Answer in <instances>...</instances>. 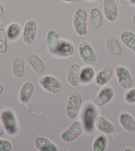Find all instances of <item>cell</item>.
I'll return each mask as SVG.
<instances>
[{"label":"cell","mask_w":135,"mask_h":151,"mask_svg":"<svg viewBox=\"0 0 135 151\" xmlns=\"http://www.w3.org/2000/svg\"><path fill=\"white\" fill-rule=\"evenodd\" d=\"M0 118L4 129L7 134L14 136L19 132V124L14 111L9 109H4L1 112Z\"/></svg>","instance_id":"6da1fadb"},{"label":"cell","mask_w":135,"mask_h":151,"mask_svg":"<svg viewBox=\"0 0 135 151\" xmlns=\"http://www.w3.org/2000/svg\"><path fill=\"white\" fill-rule=\"evenodd\" d=\"M97 116V109L95 104L91 103L85 104L82 112V122L84 125V129L87 132L91 133L93 132L95 127V121Z\"/></svg>","instance_id":"7a4b0ae2"},{"label":"cell","mask_w":135,"mask_h":151,"mask_svg":"<svg viewBox=\"0 0 135 151\" xmlns=\"http://www.w3.org/2000/svg\"><path fill=\"white\" fill-rule=\"evenodd\" d=\"M82 104V96L81 93L73 91L69 95L66 107V116L70 119H74L78 114Z\"/></svg>","instance_id":"3957f363"},{"label":"cell","mask_w":135,"mask_h":151,"mask_svg":"<svg viewBox=\"0 0 135 151\" xmlns=\"http://www.w3.org/2000/svg\"><path fill=\"white\" fill-rule=\"evenodd\" d=\"M87 12L84 9L78 8L74 13L73 18V27L75 32L80 36L87 35L88 30L87 26Z\"/></svg>","instance_id":"277c9868"},{"label":"cell","mask_w":135,"mask_h":151,"mask_svg":"<svg viewBox=\"0 0 135 151\" xmlns=\"http://www.w3.org/2000/svg\"><path fill=\"white\" fill-rule=\"evenodd\" d=\"M77 52L80 59L85 64L92 65L97 61V55L95 49L87 41H84L80 43L77 49Z\"/></svg>","instance_id":"5b68a950"},{"label":"cell","mask_w":135,"mask_h":151,"mask_svg":"<svg viewBox=\"0 0 135 151\" xmlns=\"http://www.w3.org/2000/svg\"><path fill=\"white\" fill-rule=\"evenodd\" d=\"M84 130L82 122L80 120H76L62 132L60 138L63 141L66 142H72L82 133Z\"/></svg>","instance_id":"8992f818"},{"label":"cell","mask_w":135,"mask_h":151,"mask_svg":"<svg viewBox=\"0 0 135 151\" xmlns=\"http://www.w3.org/2000/svg\"><path fill=\"white\" fill-rule=\"evenodd\" d=\"M38 84L46 91L53 94L59 93L62 89L61 82L51 75H46L41 77L38 81Z\"/></svg>","instance_id":"52a82bcc"},{"label":"cell","mask_w":135,"mask_h":151,"mask_svg":"<svg viewBox=\"0 0 135 151\" xmlns=\"http://www.w3.org/2000/svg\"><path fill=\"white\" fill-rule=\"evenodd\" d=\"M117 80L119 85L124 89L131 88L133 80L131 72L127 67L123 65L117 66L115 69Z\"/></svg>","instance_id":"ba28073f"},{"label":"cell","mask_w":135,"mask_h":151,"mask_svg":"<svg viewBox=\"0 0 135 151\" xmlns=\"http://www.w3.org/2000/svg\"><path fill=\"white\" fill-rule=\"evenodd\" d=\"M38 31L37 23L34 19H29L25 22L23 27V41L27 45H31L36 40Z\"/></svg>","instance_id":"9c48e42d"},{"label":"cell","mask_w":135,"mask_h":151,"mask_svg":"<svg viewBox=\"0 0 135 151\" xmlns=\"http://www.w3.org/2000/svg\"><path fill=\"white\" fill-rule=\"evenodd\" d=\"M115 92L114 88L111 86H104L99 91L94 99L93 103L95 106H102L107 105L113 99Z\"/></svg>","instance_id":"30bf717a"},{"label":"cell","mask_w":135,"mask_h":151,"mask_svg":"<svg viewBox=\"0 0 135 151\" xmlns=\"http://www.w3.org/2000/svg\"><path fill=\"white\" fill-rule=\"evenodd\" d=\"M74 52L75 47L73 43L66 40H60L53 55L60 58H68L73 55Z\"/></svg>","instance_id":"8fae6325"},{"label":"cell","mask_w":135,"mask_h":151,"mask_svg":"<svg viewBox=\"0 0 135 151\" xmlns=\"http://www.w3.org/2000/svg\"><path fill=\"white\" fill-rule=\"evenodd\" d=\"M103 10L105 19L109 22H114L117 19L119 11L115 0H103Z\"/></svg>","instance_id":"7c38bea8"},{"label":"cell","mask_w":135,"mask_h":151,"mask_svg":"<svg viewBox=\"0 0 135 151\" xmlns=\"http://www.w3.org/2000/svg\"><path fill=\"white\" fill-rule=\"evenodd\" d=\"M113 75V67L111 65L108 64L96 73L95 82L98 86H105L111 81Z\"/></svg>","instance_id":"4fadbf2b"},{"label":"cell","mask_w":135,"mask_h":151,"mask_svg":"<svg viewBox=\"0 0 135 151\" xmlns=\"http://www.w3.org/2000/svg\"><path fill=\"white\" fill-rule=\"evenodd\" d=\"M35 147L39 151H58V147L47 138L37 136L35 140Z\"/></svg>","instance_id":"5bb4252c"},{"label":"cell","mask_w":135,"mask_h":151,"mask_svg":"<svg viewBox=\"0 0 135 151\" xmlns=\"http://www.w3.org/2000/svg\"><path fill=\"white\" fill-rule=\"evenodd\" d=\"M95 127L105 134H112L115 131L113 123L103 116H97L95 121Z\"/></svg>","instance_id":"9a60e30c"},{"label":"cell","mask_w":135,"mask_h":151,"mask_svg":"<svg viewBox=\"0 0 135 151\" xmlns=\"http://www.w3.org/2000/svg\"><path fill=\"white\" fill-rule=\"evenodd\" d=\"M82 67L76 63L72 64L68 70L67 79L70 85L72 87H77L80 83V74Z\"/></svg>","instance_id":"2e32d148"},{"label":"cell","mask_w":135,"mask_h":151,"mask_svg":"<svg viewBox=\"0 0 135 151\" xmlns=\"http://www.w3.org/2000/svg\"><path fill=\"white\" fill-rule=\"evenodd\" d=\"M119 123L126 131L135 132V119L131 114L126 112H123L120 114L119 117Z\"/></svg>","instance_id":"e0dca14e"},{"label":"cell","mask_w":135,"mask_h":151,"mask_svg":"<svg viewBox=\"0 0 135 151\" xmlns=\"http://www.w3.org/2000/svg\"><path fill=\"white\" fill-rule=\"evenodd\" d=\"M27 60L34 71L37 73H42L45 69V65L41 57L35 53L28 55Z\"/></svg>","instance_id":"ac0fdd59"},{"label":"cell","mask_w":135,"mask_h":151,"mask_svg":"<svg viewBox=\"0 0 135 151\" xmlns=\"http://www.w3.org/2000/svg\"><path fill=\"white\" fill-rule=\"evenodd\" d=\"M11 70L14 76L17 78H21L25 73V62L23 57L17 56L13 60Z\"/></svg>","instance_id":"d6986e66"},{"label":"cell","mask_w":135,"mask_h":151,"mask_svg":"<svg viewBox=\"0 0 135 151\" xmlns=\"http://www.w3.org/2000/svg\"><path fill=\"white\" fill-rule=\"evenodd\" d=\"M95 75V69L92 66L87 65L81 69L80 74V81L84 85L90 84L94 80Z\"/></svg>","instance_id":"ffe728a7"},{"label":"cell","mask_w":135,"mask_h":151,"mask_svg":"<svg viewBox=\"0 0 135 151\" xmlns=\"http://www.w3.org/2000/svg\"><path fill=\"white\" fill-rule=\"evenodd\" d=\"M46 45H47V47L49 51L52 54H54L60 41L59 34L58 32L54 29L49 30L47 33H46Z\"/></svg>","instance_id":"44dd1931"},{"label":"cell","mask_w":135,"mask_h":151,"mask_svg":"<svg viewBox=\"0 0 135 151\" xmlns=\"http://www.w3.org/2000/svg\"><path fill=\"white\" fill-rule=\"evenodd\" d=\"M34 91V84L31 81L23 83L19 91V99L23 103H28L31 100Z\"/></svg>","instance_id":"7402d4cb"},{"label":"cell","mask_w":135,"mask_h":151,"mask_svg":"<svg viewBox=\"0 0 135 151\" xmlns=\"http://www.w3.org/2000/svg\"><path fill=\"white\" fill-rule=\"evenodd\" d=\"M90 21L92 27L95 29H98L101 27L103 23V15L98 7H94L91 9L90 12Z\"/></svg>","instance_id":"603a6c76"},{"label":"cell","mask_w":135,"mask_h":151,"mask_svg":"<svg viewBox=\"0 0 135 151\" xmlns=\"http://www.w3.org/2000/svg\"><path fill=\"white\" fill-rule=\"evenodd\" d=\"M120 38L124 45L135 54V33L131 31L124 30L121 32Z\"/></svg>","instance_id":"cb8c5ba5"},{"label":"cell","mask_w":135,"mask_h":151,"mask_svg":"<svg viewBox=\"0 0 135 151\" xmlns=\"http://www.w3.org/2000/svg\"><path fill=\"white\" fill-rule=\"evenodd\" d=\"M7 36L11 41H15L19 38L21 34V27L17 22L11 23L8 25L6 29Z\"/></svg>","instance_id":"d4e9b609"},{"label":"cell","mask_w":135,"mask_h":151,"mask_svg":"<svg viewBox=\"0 0 135 151\" xmlns=\"http://www.w3.org/2000/svg\"><path fill=\"white\" fill-rule=\"evenodd\" d=\"M106 47L113 55L118 56L122 53V48L119 41L114 37H109L106 41Z\"/></svg>","instance_id":"484cf974"},{"label":"cell","mask_w":135,"mask_h":151,"mask_svg":"<svg viewBox=\"0 0 135 151\" xmlns=\"http://www.w3.org/2000/svg\"><path fill=\"white\" fill-rule=\"evenodd\" d=\"M108 145V139L105 134H101L95 137L92 144L93 151H104Z\"/></svg>","instance_id":"4316f807"},{"label":"cell","mask_w":135,"mask_h":151,"mask_svg":"<svg viewBox=\"0 0 135 151\" xmlns=\"http://www.w3.org/2000/svg\"><path fill=\"white\" fill-rule=\"evenodd\" d=\"M8 49V38L6 29L0 27V53H5Z\"/></svg>","instance_id":"83f0119b"},{"label":"cell","mask_w":135,"mask_h":151,"mask_svg":"<svg viewBox=\"0 0 135 151\" xmlns=\"http://www.w3.org/2000/svg\"><path fill=\"white\" fill-rule=\"evenodd\" d=\"M124 101L129 105L135 104V88H129L124 94Z\"/></svg>","instance_id":"f1b7e54d"},{"label":"cell","mask_w":135,"mask_h":151,"mask_svg":"<svg viewBox=\"0 0 135 151\" xmlns=\"http://www.w3.org/2000/svg\"><path fill=\"white\" fill-rule=\"evenodd\" d=\"M12 144L7 139H0V151H11Z\"/></svg>","instance_id":"f546056e"},{"label":"cell","mask_w":135,"mask_h":151,"mask_svg":"<svg viewBox=\"0 0 135 151\" xmlns=\"http://www.w3.org/2000/svg\"><path fill=\"white\" fill-rule=\"evenodd\" d=\"M5 8L3 5L0 2V17H2L5 15Z\"/></svg>","instance_id":"4dcf8cb0"},{"label":"cell","mask_w":135,"mask_h":151,"mask_svg":"<svg viewBox=\"0 0 135 151\" xmlns=\"http://www.w3.org/2000/svg\"><path fill=\"white\" fill-rule=\"evenodd\" d=\"M62 1L66 2V3H72V4H77L80 2V0H62Z\"/></svg>","instance_id":"1f68e13d"},{"label":"cell","mask_w":135,"mask_h":151,"mask_svg":"<svg viewBox=\"0 0 135 151\" xmlns=\"http://www.w3.org/2000/svg\"><path fill=\"white\" fill-rule=\"evenodd\" d=\"M4 127H3V124L1 123V121H0V137L3 136L4 134Z\"/></svg>","instance_id":"d6a6232c"},{"label":"cell","mask_w":135,"mask_h":151,"mask_svg":"<svg viewBox=\"0 0 135 151\" xmlns=\"http://www.w3.org/2000/svg\"><path fill=\"white\" fill-rule=\"evenodd\" d=\"M120 3L123 5H129L130 4V0H119Z\"/></svg>","instance_id":"836d02e7"},{"label":"cell","mask_w":135,"mask_h":151,"mask_svg":"<svg viewBox=\"0 0 135 151\" xmlns=\"http://www.w3.org/2000/svg\"><path fill=\"white\" fill-rule=\"evenodd\" d=\"M3 91H4V86L1 83H0V93H1Z\"/></svg>","instance_id":"e575fe53"},{"label":"cell","mask_w":135,"mask_h":151,"mask_svg":"<svg viewBox=\"0 0 135 151\" xmlns=\"http://www.w3.org/2000/svg\"><path fill=\"white\" fill-rule=\"evenodd\" d=\"M132 25H133L134 26H135V14L133 15V17H132Z\"/></svg>","instance_id":"d590c367"},{"label":"cell","mask_w":135,"mask_h":151,"mask_svg":"<svg viewBox=\"0 0 135 151\" xmlns=\"http://www.w3.org/2000/svg\"><path fill=\"white\" fill-rule=\"evenodd\" d=\"M130 4H131L133 6H135V0H130Z\"/></svg>","instance_id":"8d00e7d4"},{"label":"cell","mask_w":135,"mask_h":151,"mask_svg":"<svg viewBox=\"0 0 135 151\" xmlns=\"http://www.w3.org/2000/svg\"><path fill=\"white\" fill-rule=\"evenodd\" d=\"M124 151H133L134 150L132 149V148H129V147H128V148H124Z\"/></svg>","instance_id":"74e56055"},{"label":"cell","mask_w":135,"mask_h":151,"mask_svg":"<svg viewBox=\"0 0 135 151\" xmlns=\"http://www.w3.org/2000/svg\"><path fill=\"white\" fill-rule=\"evenodd\" d=\"M86 1H89V2H94V1H97V0H86Z\"/></svg>","instance_id":"f35d334b"}]
</instances>
